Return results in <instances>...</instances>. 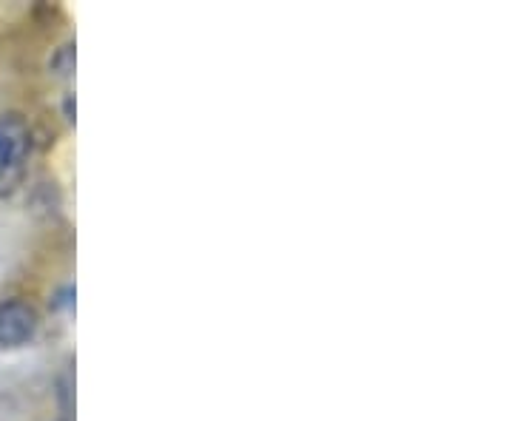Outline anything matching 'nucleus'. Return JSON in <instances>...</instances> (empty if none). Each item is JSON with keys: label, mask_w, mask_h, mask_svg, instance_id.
Here are the masks:
<instances>
[{"label": "nucleus", "mask_w": 512, "mask_h": 421, "mask_svg": "<svg viewBox=\"0 0 512 421\" xmlns=\"http://www.w3.org/2000/svg\"><path fill=\"white\" fill-rule=\"evenodd\" d=\"M29 154V129L18 114H0V197L12 194L23 180Z\"/></svg>", "instance_id": "obj_1"}, {"label": "nucleus", "mask_w": 512, "mask_h": 421, "mask_svg": "<svg viewBox=\"0 0 512 421\" xmlns=\"http://www.w3.org/2000/svg\"><path fill=\"white\" fill-rule=\"evenodd\" d=\"M37 330V311L26 302H3L0 305V348L26 345Z\"/></svg>", "instance_id": "obj_2"}, {"label": "nucleus", "mask_w": 512, "mask_h": 421, "mask_svg": "<svg viewBox=\"0 0 512 421\" xmlns=\"http://www.w3.org/2000/svg\"><path fill=\"white\" fill-rule=\"evenodd\" d=\"M49 69L57 77H72L74 72V43H66V46H60L52 57V63H49Z\"/></svg>", "instance_id": "obj_3"}, {"label": "nucleus", "mask_w": 512, "mask_h": 421, "mask_svg": "<svg viewBox=\"0 0 512 421\" xmlns=\"http://www.w3.org/2000/svg\"><path fill=\"white\" fill-rule=\"evenodd\" d=\"M74 308V288L72 285H66V288H60L55 293V299H52V311H69Z\"/></svg>", "instance_id": "obj_4"}, {"label": "nucleus", "mask_w": 512, "mask_h": 421, "mask_svg": "<svg viewBox=\"0 0 512 421\" xmlns=\"http://www.w3.org/2000/svg\"><path fill=\"white\" fill-rule=\"evenodd\" d=\"M63 111H66V120H74V97L66 94V103H63Z\"/></svg>", "instance_id": "obj_5"}]
</instances>
